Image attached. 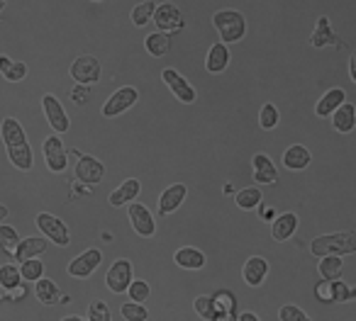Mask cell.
I'll return each mask as SVG.
<instances>
[{
	"instance_id": "5b68a950",
	"label": "cell",
	"mask_w": 356,
	"mask_h": 321,
	"mask_svg": "<svg viewBox=\"0 0 356 321\" xmlns=\"http://www.w3.org/2000/svg\"><path fill=\"white\" fill-rule=\"evenodd\" d=\"M137 100H139V90L132 88V85H124V88L115 90V93L105 100L103 117H108V119L120 117V114H124L129 107H134V105H137Z\"/></svg>"
},
{
	"instance_id": "d6986e66",
	"label": "cell",
	"mask_w": 356,
	"mask_h": 321,
	"mask_svg": "<svg viewBox=\"0 0 356 321\" xmlns=\"http://www.w3.org/2000/svg\"><path fill=\"white\" fill-rule=\"evenodd\" d=\"M139 193H142V183H139L137 178H127L120 188H115L113 193H110L108 202L113 205V207H122V205L134 202Z\"/></svg>"
},
{
	"instance_id": "5bb4252c",
	"label": "cell",
	"mask_w": 356,
	"mask_h": 321,
	"mask_svg": "<svg viewBox=\"0 0 356 321\" xmlns=\"http://www.w3.org/2000/svg\"><path fill=\"white\" fill-rule=\"evenodd\" d=\"M315 297L320 302H346V300H354L356 297V287H346L341 280H325L315 287Z\"/></svg>"
},
{
	"instance_id": "d590c367",
	"label": "cell",
	"mask_w": 356,
	"mask_h": 321,
	"mask_svg": "<svg viewBox=\"0 0 356 321\" xmlns=\"http://www.w3.org/2000/svg\"><path fill=\"white\" fill-rule=\"evenodd\" d=\"M154 10H156V6H154L152 0H147V3H139V6H134L132 10V25L134 27H144L149 25V22L154 20Z\"/></svg>"
},
{
	"instance_id": "7402d4cb",
	"label": "cell",
	"mask_w": 356,
	"mask_h": 321,
	"mask_svg": "<svg viewBox=\"0 0 356 321\" xmlns=\"http://www.w3.org/2000/svg\"><path fill=\"white\" fill-rule=\"evenodd\" d=\"M229 64V49L225 42H218L208 49V56H205V69L208 73H222Z\"/></svg>"
},
{
	"instance_id": "74e56055",
	"label": "cell",
	"mask_w": 356,
	"mask_h": 321,
	"mask_svg": "<svg viewBox=\"0 0 356 321\" xmlns=\"http://www.w3.org/2000/svg\"><path fill=\"white\" fill-rule=\"evenodd\" d=\"M122 316L127 321H147L149 319V311L144 309V302H134V300H129V302H124L122 306Z\"/></svg>"
},
{
	"instance_id": "d4e9b609",
	"label": "cell",
	"mask_w": 356,
	"mask_h": 321,
	"mask_svg": "<svg viewBox=\"0 0 356 321\" xmlns=\"http://www.w3.org/2000/svg\"><path fill=\"white\" fill-rule=\"evenodd\" d=\"M144 49H147L149 56H154V59H163V56L171 51V35L168 32H152V35H147V40H144Z\"/></svg>"
},
{
	"instance_id": "484cf974",
	"label": "cell",
	"mask_w": 356,
	"mask_h": 321,
	"mask_svg": "<svg viewBox=\"0 0 356 321\" xmlns=\"http://www.w3.org/2000/svg\"><path fill=\"white\" fill-rule=\"evenodd\" d=\"M296 229H298V217L293 212H286V214H281V217L273 219L271 236L276 238V241H288V238L296 234Z\"/></svg>"
},
{
	"instance_id": "603a6c76",
	"label": "cell",
	"mask_w": 356,
	"mask_h": 321,
	"mask_svg": "<svg viewBox=\"0 0 356 321\" xmlns=\"http://www.w3.org/2000/svg\"><path fill=\"white\" fill-rule=\"evenodd\" d=\"M310 44L315 46V49H322V46H327V44L344 46V42L332 32L330 20H327V17H320L317 25H315V32H312V37H310Z\"/></svg>"
},
{
	"instance_id": "7a4b0ae2",
	"label": "cell",
	"mask_w": 356,
	"mask_h": 321,
	"mask_svg": "<svg viewBox=\"0 0 356 321\" xmlns=\"http://www.w3.org/2000/svg\"><path fill=\"white\" fill-rule=\"evenodd\" d=\"M310 251L317 258L322 256H346V253L356 251V234L354 232H339L330 234V236H317L310 243Z\"/></svg>"
},
{
	"instance_id": "8fae6325",
	"label": "cell",
	"mask_w": 356,
	"mask_h": 321,
	"mask_svg": "<svg viewBox=\"0 0 356 321\" xmlns=\"http://www.w3.org/2000/svg\"><path fill=\"white\" fill-rule=\"evenodd\" d=\"M42 107H44L47 122H49V127L54 129L56 134H66V132H69V127H71L69 114H66L64 105H61V100L56 98V95L47 93L44 98H42Z\"/></svg>"
},
{
	"instance_id": "ac0fdd59",
	"label": "cell",
	"mask_w": 356,
	"mask_h": 321,
	"mask_svg": "<svg viewBox=\"0 0 356 321\" xmlns=\"http://www.w3.org/2000/svg\"><path fill=\"white\" fill-rule=\"evenodd\" d=\"M49 251V238L42 234V236H30V238H22L17 243V253L15 258L17 261H27V258H40Z\"/></svg>"
},
{
	"instance_id": "836d02e7",
	"label": "cell",
	"mask_w": 356,
	"mask_h": 321,
	"mask_svg": "<svg viewBox=\"0 0 356 321\" xmlns=\"http://www.w3.org/2000/svg\"><path fill=\"white\" fill-rule=\"evenodd\" d=\"M234 202H237V207L239 209H254V207H259L261 205V190L259 188H244V190H239V193H234Z\"/></svg>"
},
{
	"instance_id": "4316f807",
	"label": "cell",
	"mask_w": 356,
	"mask_h": 321,
	"mask_svg": "<svg viewBox=\"0 0 356 321\" xmlns=\"http://www.w3.org/2000/svg\"><path fill=\"white\" fill-rule=\"evenodd\" d=\"M332 124L339 134H349L351 129L356 127V110L354 105H344L341 103L339 107L332 112Z\"/></svg>"
},
{
	"instance_id": "f546056e",
	"label": "cell",
	"mask_w": 356,
	"mask_h": 321,
	"mask_svg": "<svg viewBox=\"0 0 356 321\" xmlns=\"http://www.w3.org/2000/svg\"><path fill=\"white\" fill-rule=\"evenodd\" d=\"M344 90L341 88H332V90H327L325 95H322V100L317 103V107H315V114L317 117H330L332 112H334L337 107H339L341 103H344Z\"/></svg>"
},
{
	"instance_id": "ab89813d",
	"label": "cell",
	"mask_w": 356,
	"mask_h": 321,
	"mask_svg": "<svg viewBox=\"0 0 356 321\" xmlns=\"http://www.w3.org/2000/svg\"><path fill=\"white\" fill-rule=\"evenodd\" d=\"M127 295H129V300H134V302H147L149 282L147 280H132V285L127 287Z\"/></svg>"
},
{
	"instance_id": "7c38bea8",
	"label": "cell",
	"mask_w": 356,
	"mask_h": 321,
	"mask_svg": "<svg viewBox=\"0 0 356 321\" xmlns=\"http://www.w3.org/2000/svg\"><path fill=\"white\" fill-rule=\"evenodd\" d=\"M74 173L81 183L86 185H98L105 175V166L103 161H98L95 156H88V153H79V161L74 166Z\"/></svg>"
},
{
	"instance_id": "8d00e7d4",
	"label": "cell",
	"mask_w": 356,
	"mask_h": 321,
	"mask_svg": "<svg viewBox=\"0 0 356 321\" xmlns=\"http://www.w3.org/2000/svg\"><path fill=\"white\" fill-rule=\"evenodd\" d=\"M20 272H22V280L27 282H37L40 277H44V266H42L40 258H27V261H20Z\"/></svg>"
},
{
	"instance_id": "b9f144b4",
	"label": "cell",
	"mask_w": 356,
	"mask_h": 321,
	"mask_svg": "<svg viewBox=\"0 0 356 321\" xmlns=\"http://www.w3.org/2000/svg\"><path fill=\"white\" fill-rule=\"evenodd\" d=\"M195 311H198V316H203V319L213 321L215 319V306H213V297L203 295L195 300Z\"/></svg>"
},
{
	"instance_id": "60d3db41",
	"label": "cell",
	"mask_w": 356,
	"mask_h": 321,
	"mask_svg": "<svg viewBox=\"0 0 356 321\" xmlns=\"http://www.w3.org/2000/svg\"><path fill=\"white\" fill-rule=\"evenodd\" d=\"M88 319L90 321H110V306L103 300H95L88 306Z\"/></svg>"
},
{
	"instance_id": "3957f363",
	"label": "cell",
	"mask_w": 356,
	"mask_h": 321,
	"mask_svg": "<svg viewBox=\"0 0 356 321\" xmlns=\"http://www.w3.org/2000/svg\"><path fill=\"white\" fill-rule=\"evenodd\" d=\"M213 25L225 44H237L244 40V32H247V22L239 10H218L213 15Z\"/></svg>"
},
{
	"instance_id": "681fc988",
	"label": "cell",
	"mask_w": 356,
	"mask_h": 321,
	"mask_svg": "<svg viewBox=\"0 0 356 321\" xmlns=\"http://www.w3.org/2000/svg\"><path fill=\"white\" fill-rule=\"evenodd\" d=\"M66 321H81V316H74V314H69V316H64Z\"/></svg>"
},
{
	"instance_id": "f6af8a7d",
	"label": "cell",
	"mask_w": 356,
	"mask_h": 321,
	"mask_svg": "<svg viewBox=\"0 0 356 321\" xmlns=\"http://www.w3.org/2000/svg\"><path fill=\"white\" fill-rule=\"evenodd\" d=\"M259 217L264 219V222H271V219H276V209L271 207V205H259Z\"/></svg>"
},
{
	"instance_id": "6da1fadb",
	"label": "cell",
	"mask_w": 356,
	"mask_h": 321,
	"mask_svg": "<svg viewBox=\"0 0 356 321\" xmlns=\"http://www.w3.org/2000/svg\"><path fill=\"white\" fill-rule=\"evenodd\" d=\"M0 134H3V144L8 148V158L17 171H30L35 164V156H32V146L27 144V134L17 119L6 117L0 124Z\"/></svg>"
},
{
	"instance_id": "1f68e13d",
	"label": "cell",
	"mask_w": 356,
	"mask_h": 321,
	"mask_svg": "<svg viewBox=\"0 0 356 321\" xmlns=\"http://www.w3.org/2000/svg\"><path fill=\"white\" fill-rule=\"evenodd\" d=\"M22 282V272L15 263H6V266H0V287L8 292L17 290Z\"/></svg>"
},
{
	"instance_id": "d6a6232c",
	"label": "cell",
	"mask_w": 356,
	"mask_h": 321,
	"mask_svg": "<svg viewBox=\"0 0 356 321\" xmlns=\"http://www.w3.org/2000/svg\"><path fill=\"white\" fill-rule=\"evenodd\" d=\"M17 243H20L17 229L10 227V224H0V251H6L8 256H15Z\"/></svg>"
},
{
	"instance_id": "9a60e30c",
	"label": "cell",
	"mask_w": 356,
	"mask_h": 321,
	"mask_svg": "<svg viewBox=\"0 0 356 321\" xmlns=\"http://www.w3.org/2000/svg\"><path fill=\"white\" fill-rule=\"evenodd\" d=\"M154 25L161 32L171 35V32L184 30V15H181L178 6H173V3H161V6H156V10H154Z\"/></svg>"
},
{
	"instance_id": "f1b7e54d",
	"label": "cell",
	"mask_w": 356,
	"mask_h": 321,
	"mask_svg": "<svg viewBox=\"0 0 356 321\" xmlns=\"http://www.w3.org/2000/svg\"><path fill=\"white\" fill-rule=\"evenodd\" d=\"M0 76L10 83H20V80L27 78V66L22 61H13L10 56L0 54Z\"/></svg>"
},
{
	"instance_id": "4fadbf2b",
	"label": "cell",
	"mask_w": 356,
	"mask_h": 321,
	"mask_svg": "<svg viewBox=\"0 0 356 321\" xmlns=\"http://www.w3.org/2000/svg\"><path fill=\"white\" fill-rule=\"evenodd\" d=\"M103 263V251L100 248H88V251H83L81 256H76L74 261L69 263V275L71 277H79V280H86V277H90L95 272V268Z\"/></svg>"
},
{
	"instance_id": "9c48e42d",
	"label": "cell",
	"mask_w": 356,
	"mask_h": 321,
	"mask_svg": "<svg viewBox=\"0 0 356 321\" xmlns=\"http://www.w3.org/2000/svg\"><path fill=\"white\" fill-rule=\"evenodd\" d=\"M161 78L163 83L168 85V90L173 93V98L178 100V103L184 105H193L195 98H198V93H195V88L188 83V80L184 78V76L178 73L176 69H163L161 71Z\"/></svg>"
},
{
	"instance_id": "816d5d0a",
	"label": "cell",
	"mask_w": 356,
	"mask_h": 321,
	"mask_svg": "<svg viewBox=\"0 0 356 321\" xmlns=\"http://www.w3.org/2000/svg\"><path fill=\"white\" fill-rule=\"evenodd\" d=\"M93 3H100V0H93Z\"/></svg>"
},
{
	"instance_id": "ba28073f",
	"label": "cell",
	"mask_w": 356,
	"mask_h": 321,
	"mask_svg": "<svg viewBox=\"0 0 356 321\" xmlns=\"http://www.w3.org/2000/svg\"><path fill=\"white\" fill-rule=\"evenodd\" d=\"M134 275H132V263L127 258H120L110 266V270L105 272V285L113 295H122L127 292V287L132 285Z\"/></svg>"
},
{
	"instance_id": "7bdbcfd3",
	"label": "cell",
	"mask_w": 356,
	"mask_h": 321,
	"mask_svg": "<svg viewBox=\"0 0 356 321\" xmlns=\"http://www.w3.org/2000/svg\"><path fill=\"white\" fill-rule=\"evenodd\" d=\"M278 319H281V321H305L307 314L300 309V306L286 304V306H281V311H278Z\"/></svg>"
},
{
	"instance_id": "83f0119b",
	"label": "cell",
	"mask_w": 356,
	"mask_h": 321,
	"mask_svg": "<svg viewBox=\"0 0 356 321\" xmlns=\"http://www.w3.org/2000/svg\"><path fill=\"white\" fill-rule=\"evenodd\" d=\"M283 166H286L288 171L307 168V166H310V151H307L305 146H300V144L286 148V153H283Z\"/></svg>"
},
{
	"instance_id": "ee69618b",
	"label": "cell",
	"mask_w": 356,
	"mask_h": 321,
	"mask_svg": "<svg viewBox=\"0 0 356 321\" xmlns=\"http://www.w3.org/2000/svg\"><path fill=\"white\" fill-rule=\"evenodd\" d=\"M88 88H90V85L76 83V88L71 90V100H74V103H79V105H86V103H88Z\"/></svg>"
},
{
	"instance_id": "7dc6e473",
	"label": "cell",
	"mask_w": 356,
	"mask_h": 321,
	"mask_svg": "<svg viewBox=\"0 0 356 321\" xmlns=\"http://www.w3.org/2000/svg\"><path fill=\"white\" fill-rule=\"evenodd\" d=\"M239 319H242V321H257L259 316L252 314V311H247V314H239Z\"/></svg>"
},
{
	"instance_id": "f907efd6",
	"label": "cell",
	"mask_w": 356,
	"mask_h": 321,
	"mask_svg": "<svg viewBox=\"0 0 356 321\" xmlns=\"http://www.w3.org/2000/svg\"><path fill=\"white\" fill-rule=\"evenodd\" d=\"M6 6H8V0H0V12L6 10Z\"/></svg>"
},
{
	"instance_id": "cb8c5ba5",
	"label": "cell",
	"mask_w": 356,
	"mask_h": 321,
	"mask_svg": "<svg viewBox=\"0 0 356 321\" xmlns=\"http://www.w3.org/2000/svg\"><path fill=\"white\" fill-rule=\"evenodd\" d=\"M213 306H215V319H234L237 314V297L229 290H218L213 295Z\"/></svg>"
},
{
	"instance_id": "52a82bcc",
	"label": "cell",
	"mask_w": 356,
	"mask_h": 321,
	"mask_svg": "<svg viewBox=\"0 0 356 321\" xmlns=\"http://www.w3.org/2000/svg\"><path fill=\"white\" fill-rule=\"evenodd\" d=\"M127 217H129V224H132L134 234L142 238H152L156 234V222H154V214L147 205L142 202H129L127 207Z\"/></svg>"
},
{
	"instance_id": "e0dca14e",
	"label": "cell",
	"mask_w": 356,
	"mask_h": 321,
	"mask_svg": "<svg viewBox=\"0 0 356 321\" xmlns=\"http://www.w3.org/2000/svg\"><path fill=\"white\" fill-rule=\"evenodd\" d=\"M266 275H268V263H266V258L252 256L247 263H244L242 277H244V282H247L249 287H259L264 280H266Z\"/></svg>"
},
{
	"instance_id": "f35d334b",
	"label": "cell",
	"mask_w": 356,
	"mask_h": 321,
	"mask_svg": "<svg viewBox=\"0 0 356 321\" xmlns=\"http://www.w3.org/2000/svg\"><path fill=\"white\" fill-rule=\"evenodd\" d=\"M278 124V110H276V105H264L261 107V112H259V127L264 129V132H271L273 127Z\"/></svg>"
},
{
	"instance_id": "4dcf8cb0",
	"label": "cell",
	"mask_w": 356,
	"mask_h": 321,
	"mask_svg": "<svg viewBox=\"0 0 356 321\" xmlns=\"http://www.w3.org/2000/svg\"><path fill=\"white\" fill-rule=\"evenodd\" d=\"M35 295L42 304H56V302L61 300L59 285H56L54 280H49V277H40V280L35 282Z\"/></svg>"
},
{
	"instance_id": "30bf717a",
	"label": "cell",
	"mask_w": 356,
	"mask_h": 321,
	"mask_svg": "<svg viewBox=\"0 0 356 321\" xmlns=\"http://www.w3.org/2000/svg\"><path fill=\"white\" fill-rule=\"evenodd\" d=\"M69 76L81 85H93L100 78V61L90 54H83L71 64Z\"/></svg>"
},
{
	"instance_id": "277c9868",
	"label": "cell",
	"mask_w": 356,
	"mask_h": 321,
	"mask_svg": "<svg viewBox=\"0 0 356 321\" xmlns=\"http://www.w3.org/2000/svg\"><path fill=\"white\" fill-rule=\"evenodd\" d=\"M42 153H44V164L51 173H64L66 166H69V153H66V146L61 141L59 134H51V137L44 139L42 144Z\"/></svg>"
},
{
	"instance_id": "8992f818",
	"label": "cell",
	"mask_w": 356,
	"mask_h": 321,
	"mask_svg": "<svg viewBox=\"0 0 356 321\" xmlns=\"http://www.w3.org/2000/svg\"><path fill=\"white\" fill-rule=\"evenodd\" d=\"M37 229H40L51 243H56V246H69L71 243L69 227H66L59 217H54V214H49V212L37 214Z\"/></svg>"
},
{
	"instance_id": "e575fe53",
	"label": "cell",
	"mask_w": 356,
	"mask_h": 321,
	"mask_svg": "<svg viewBox=\"0 0 356 321\" xmlns=\"http://www.w3.org/2000/svg\"><path fill=\"white\" fill-rule=\"evenodd\" d=\"M341 256H322L320 261V275L325 277V280H339L341 277Z\"/></svg>"
},
{
	"instance_id": "bcb514c9",
	"label": "cell",
	"mask_w": 356,
	"mask_h": 321,
	"mask_svg": "<svg viewBox=\"0 0 356 321\" xmlns=\"http://www.w3.org/2000/svg\"><path fill=\"white\" fill-rule=\"evenodd\" d=\"M349 73H351V80L356 83V51L351 54V61H349Z\"/></svg>"
},
{
	"instance_id": "44dd1931",
	"label": "cell",
	"mask_w": 356,
	"mask_h": 321,
	"mask_svg": "<svg viewBox=\"0 0 356 321\" xmlns=\"http://www.w3.org/2000/svg\"><path fill=\"white\" fill-rule=\"evenodd\" d=\"M173 261H176L178 268H184V270H200L205 266V253L195 246H184L176 251Z\"/></svg>"
},
{
	"instance_id": "2e32d148",
	"label": "cell",
	"mask_w": 356,
	"mask_h": 321,
	"mask_svg": "<svg viewBox=\"0 0 356 321\" xmlns=\"http://www.w3.org/2000/svg\"><path fill=\"white\" fill-rule=\"evenodd\" d=\"M186 195H188V188H186L184 183L168 185V188L161 193V198H159V214H163V217L173 214L181 205H184Z\"/></svg>"
},
{
	"instance_id": "c3c4849f",
	"label": "cell",
	"mask_w": 356,
	"mask_h": 321,
	"mask_svg": "<svg viewBox=\"0 0 356 321\" xmlns=\"http://www.w3.org/2000/svg\"><path fill=\"white\" fill-rule=\"evenodd\" d=\"M8 214H10V212H8V207H6V205H0V224L6 222V219H8Z\"/></svg>"
},
{
	"instance_id": "ffe728a7",
	"label": "cell",
	"mask_w": 356,
	"mask_h": 321,
	"mask_svg": "<svg viewBox=\"0 0 356 321\" xmlns=\"http://www.w3.org/2000/svg\"><path fill=\"white\" fill-rule=\"evenodd\" d=\"M252 166H254V180L261 185H271L278 180V171L273 166V161L266 156V153H257L252 158Z\"/></svg>"
}]
</instances>
